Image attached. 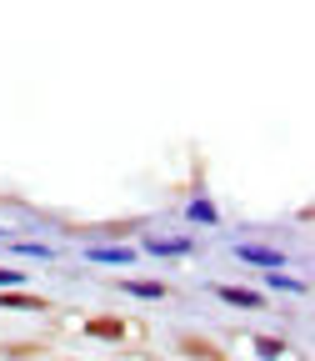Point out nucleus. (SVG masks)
I'll list each match as a JSON object with an SVG mask.
<instances>
[{
  "label": "nucleus",
  "mask_w": 315,
  "mask_h": 361,
  "mask_svg": "<svg viewBox=\"0 0 315 361\" xmlns=\"http://www.w3.org/2000/svg\"><path fill=\"white\" fill-rule=\"evenodd\" d=\"M191 221H205V226H215V221H220L215 201H210V196H195V201H191Z\"/></svg>",
  "instance_id": "f8f14e48"
},
{
  "label": "nucleus",
  "mask_w": 315,
  "mask_h": 361,
  "mask_svg": "<svg viewBox=\"0 0 315 361\" xmlns=\"http://www.w3.org/2000/svg\"><path fill=\"white\" fill-rule=\"evenodd\" d=\"M141 251H146V256H191L195 241H186V236H150Z\"/></svg>",
  "instance_id": "0eeeda50"
},
{
  "label": "nucleus",
  "mask_w": 315,
  "mask_h": 361,
  "mask_svg": "<svg viewBox=\"0 0 315 361\" xmlns=\"http://www.w3.org/2000/svg\"><path fill=\"white\" fill-rule=\"evenodd\" d=\"M15 256H35V261H51L56 256V246H45V241H6Z\"/></svg>",
  "instance_id": "9b49d317"
},
{
  "label": "nucleus",
  "mask_w": 315,
  "mask_h": 361,
  "mask_svg": "<svg viewBox=\"0 0 315 361\" xmlns=\"http://www.w3.org/2000/svg\"><path fill=\"white\" fill-rule=\"evenodd\" d=\"M236 256L240 261H250V266H265V271H285V251L281 246H236Z\"/></svg>",
  "instance_id": "f03ea898"
},
{
  "label": "nucleus",
  "mask_w": 315,
  "mask_h": 361,
  "mask_svg": "<svg viewBox=\"0 0 315 361\" xmlns=\"http://www.w3.org/2000/svg\"><path fill=\"white\" fill-rule=\"evenodd\" d=\"M210 291H215L225 306H240V311H260V306H265V296H260V291H250V286H225V281H215Z\"/></svg>",
  "instance_id": "7ed1b4c3"
},
{
  "label": "nucleus",
  "mask_w": 315,
  "mask_h": 361,
  "mask_svg": "<svg viewBox=\"0 0 315 361\" xmlns=\"http://www.w3.org/2000/svg\"><path fill=\"white\" fill-rule=\"evenodd\" d=\"M80 331L90 341H125L130 336V322H125V316H90V322H80Z\"/></svg>",
  "instance_id": "f257e3e1"
},
{
  "label": "nucleus",
  "mask_w": 315,
  "mask_h": 361,
  "mask_svg": "<svg viewBox=\"0 0 315 361\" xmlns=\"http://www.w3.org/2000/svg\"><path fill=\"white\" fill-rule=\"evenodd\" d=\"M180 356H191V361H231V356H225L215 341H205V336H180Z\"/></svg>",
  "instance_id": "423d86ee"
},
{
  "label": "nucleus",
  "mask_w": 315,
  "mask_h": 361,
  "mask_svg": "<svg viewBox=\"0 0 315 361\" xmlns=\"http://www.w3.org/2000/svg\"><path fill=\"white\" fill-rule=\"evenodd\" d=\"M115 286H120L125 296H141V301H165V296H170L165 281H146V276H120Z\"/></svg>",
  "instance_id": "39448f33"
},
{
  "label": "nucleus",
  "mask_w": 315,
  "mask_h": 361,
  "mask_svg": "<svg viewBox=\"0 0 315 361\" xmlns=\"http://www.w3.org/2000/svg\"><path fill=\"white\" fill-rule=\"evenodd\" d=\"M85 261H96V266H130L135 246H85Z\"/></svg>",
  "instance_id": "6e6552de"
},
{
  "label": "nucleus",
  "mask_w": 315,
  "mask_h": 361,
  "mask_svg": "<svg viewBox=\"0 0 315 361\" xmlns=\"http://www.w3.org/2000/svg\"><path fill=\"white\" fill-rule=\"evenodd\" d=\"M250 346H255V356H260V361H281V356L290 351V346H285V336H255Z\"/></svg>",
  "instance_id": "1a4fd4ad"
},
{
  "label": "nucleus",
  "mask_w": 315,
  "mask_h": 361,
  "mask_svg": "<svg viewBox=\"0 0 315 361\" xmlns=\"http://www.w3.org/2000/svg\"><path fill=\"white\" fill-rule=\"evenodd\" d=\"M20 281H25V271H15V266H0V291H20Z\"/></svg>",
  "instance_id": "ddd939ff"
},
{
  "label": "nucleus",
  "mask_w": 315,
  "mask_h": 361,
  "mask_svg": "<svg viewBox=\"0 0 315 361\" xmlns=\"http://www.w3.org/2000/svg\"><path fill=\"white\" fill-rule=\"evenodd\" d=\"M265 286H270V291H290V296H305V281H300V276H285V271H265Z\"/></svg>",
  "instance_id": "9d476101"
},
{
  "label": "nucleus",
  "mask_w": 315,
  "mask_h": 361,
  "mask_svg": "<svg viewBox=\"0 0 315 361\" xmlns=\"http://www.w3.org/2000/svg\"><path fill=\"white\" fill-rule=\"evenodd\" d=\"M0 311H30V316H45L51 301L35 296V291H0Z\"/></svg>",
  "instance_id": "20e7f679"
}]
</instances>
